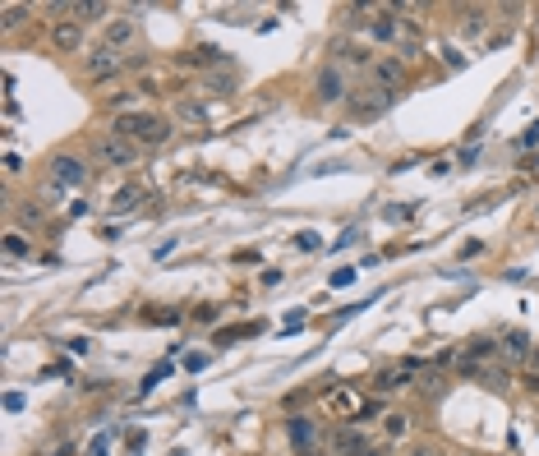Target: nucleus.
Wrapping results in <instances>:
<instances>
[{"instance_id": "nucleus-29", "label": "nucleus", "mask_w": 539, "mask_h": 456, "mask_svg": "<svg viewBox=\"0 0 539 456\" xmlns=\"http://www.w3.org/2000/svg\"><path fill=\"white\" fill-rule=\"evenodd\" d=\"M351 245H360V226H351L342 240H332V254H342V249H351Z\"/></svg>"}, {"instance_id": "nucleus-4", "label": "nucleus", "mask_w": 539, "mask_h": 456, "mask_svg": "<svg viewBox=\"0 0 539 456\" xmlns=\"http://www.w3.org/2000/svg\"><path fill=\"white\" fill-rule=\"evenodd\" d=\"M88 180V166L78 162V157H51V185H60V190H78Z\"/></svg>"}, {"instance_id": "nucleus-40", "label": "nucleus", "mask_w": 539, "mask_h": 456, "mask_svg": "<svg viewBox=\"0 0 539 456\" xmlns=\"http://www.w3.org/2000/svg\"><path fill=\"white\" fill-rule=\"evenodd\" d=\"M5 171H10V176H19V171H23V162H19V152H5Z\"/></svg>"}, {"instance_id": "nucleus-10", "label": "nucleus", "mask_w": 539, "mask_h": 456, "mask_svg": "<svg viewBox=\"0 0 539 456\" xmlns=\"http://www.w3.org/2000/svg\"><path fill=\"white\" fill-rule=\"evenodd\" d=\"M180 65H231V56L221 46H194L189 56H180Z\"/></svg>"}, {"instance_id": "nucleus-31", "label": "nucleus", "mask_w": 539, "mask_h": 456, "mask_svg": "<svg viewBox=\"0 0 539 456\" xmlns=\"http://www.w3.org/2000/svg\"><path fill=\"white\" fill-rule=\"evenodd\" d=\"M208 364H212V355H203V350H198V355H185V369H189V373H203Z\"/></svg>"}, {"instance_id": "nucleus-12", "label": "nucleus", "mask_w": 539, "mask_h": 456, "mask_svg": "<svg viewBox=\"0 0 539 456\" xmlns=\"http://www.w3.org/2000/svg\"><path fill=\"white\" fill-rule=\"evenodd\" d=\"M69 19L97 23V19H106V5H102V0H74V5H69ZM106 23H111V19H106Z\"/></svg>"}, {"instance_id": "nucleus-33", "label": "nucleus", "mask_w": 539, "mask_h": 456, "mask_svg": "<svg viewBox=\"0 0 539 456\" xmlns=\"http://www.w3.org/2000/svg\"><path fill=\"white\" fill-rule=\"evenodd\" d=\"M194 323H217V304H198V309H194Z\"/></svg>"}, {"instance_id": "nucleus-8", "label": "nucleus", "mask_w": 539, "mask_h": 456, "mask_svg": "<svg viewBox=\"0 0 539 456\" xmlns=\"http://www.w3.org/2000/svg\"><path fill=\"white\" fill-rule=\"evenodd\" d=\"M51 42L60 46V51H78V46H83V23H78V19H60L51 28Z\"/></svg>"}, {"instance_id": "nucleus-16", "label": "nucleus", "mask_w": 539, "mask_h": 456, "mask_svg": "<svg viewBox=\"0 0 539 456\" xmlns=\"http://www.w3.org/2000/svg\"><path fill=\"white\" fill-rule=\"evenodd\" d=\"M130 42H134V19H111L106 23V46L120 51V46H130Z\"/></svg>"}, {"instance_id": "nucleus-32", "label": "nucleus", "mask_w": 539, "mask_h": 456, "mask_svg": "<svg viewBox=\"0 0 539 456\" xmlns=\"http://www.w3.org/2000/svg\"><path fill=\"white\" fill-rule=\"evenodd\" d=\"M383 217H387V222H410V217H415V208H410V203H401V208H387Z\"/></svg>"}, {"instance_id": "nucleus-23", "label": "nucleus", "mask_w": 539, "mask_h": 456, "mask_svg": "<svg viewBox=\"0 0 539 456\" xmlns=\"http://www.w3.org/2000/svg\"><path fill=\"white\" fill-rule=\"evenodd\" d=\"M290 245H295L300 254H314V249L323 245V235L318 231H295V235H290Z\"/></svg>"}, {"instance_id": "nucleus-25", "label": "nucleus", "mask_w": 539, "mask_h": 456, "mask_svg": "<svg viewBox=\"0 0 539 456\" xmlns=\"http://www.w3.org/2000/svg\"><path fill=\"white\" fill-rule=\"evenodd\" d=\"M180 120L203 124V120H208V106H203V101H180Z\"/></svg>"}, {"instance_id": "nucleus-3", "label": "nucleus", "mask_w": 539, "mask_h": 456, "mask_svg": "<svg viewBox=\"0 0 539 456\" xmlns=\"http://www.w3.org/2000/svg\"><path fill=\"white\" fill-rule=\"evenodd\" d=\"M392 101H396V92L369 88V92H360V97H351V115L355 120H378L383 111H392Z\"/></svg>"}, {"instance_id": "nucleus-17", "label": "nucleus", "mask_w": 539, "mask_h": 456, "mask_svg": "<svg viewBox=\"0 0 539 456\" xmlns=\"http://www.w3.org/2000/svg\"><path fill=\"white\" fill-rule=\"evenodd\" d=\"M253 332H263V327H258V323H231V327H221V332H217V350H226V345L244 341V336H253Z\"/></svg>"}, {"instance_id": "nucleus-45", "label": "nucleus", "mask_w": 539, "mask_h": 456, "mask_svg": "<svg viewBox=\"0 0 539 456\" xmlns=\"http://www.w3.org/2000/svg\"><path fill=\"white\" fill-rule=\"evenodd\" d=\"M415 456H433V447H419V452H415Z\"/></svg>"}, {"instance_id": "nucleus-21", "label": "nucleus", "mask_w": 539, "mask_h": 456, "mask_svg": "<svg viewBox=\"0 0 539 456\" xmlns=\"http://www.w3.org/2000/svg\"><path fill=\"white\" fill-rule=\"evenodd\" d=\"M5 254H10V258H28V254H33L28 235H23V231H10V235H5Z\"/></svg>"}, {"instance_id": "nucleus-35", "label": "nucleus", "mask_w": 539, "mask_h": 456, "mask_svg": "<svg viewBox=\"0 0 539 456\" xmlns=\"http://www.w3.org/2000/svg\"><path fill=\"white\" fill-rule=\"evenodd\" d=\"M134 97H139V92H115V97H111V111H125V106H134Z\"/></svg>"}, {"instance_id": "nucleus-2", "label": "nucleus", "mask_w": 539, "mask_h": 456, "mask_svg": "<svg viewBox=\"0 0 539 456\" xmlns=\"http://www.w3.org/2000/svg\"><path fill=\"white\" fill-rule=\"evenodd\" d=\"M120 69H125V56L115 51V46H106V42H102L92 56H83V74H88L92 83H102V78H111V74H120Z\"/></svg>"}, {"instance_id": "nucleus-7", "label": "nucleus", "mask_w": 539, "mask_h": 456, "mask_svg": "<svg viewBox=\"0 0 539 456\" xmlns=\"http://www.w3.org/2000/svg\"><path fill=\"white\" fill-rule=\"evenodd\" d=\"M369 74H374V83H378L383 92H396V83L406 78V65H401V56H383V60H374V69H369Z\"/></svg>"}, {"instance_id": "nucleus-42", "label": "nucleus", "mask_w": 539, "mask_h": 456, "mask_svg": "<svg viewBox=\"0 0 539 456\" xmlns=\"http://www.w3.org/2000/svg\"><path fill=\"white\" fill-rule=\"evenodd\" d=\"M479 162V148H461V166H475Z\"/></svg>"}, {"instance_id": "nucleus-43", "label": "nucleus", "mask_w": 539, "mask_h": 456, "mask_svg": "<svg viewBox=\"0 0 539 456\" xmlns=\"http://www.w3.org/2000/svg\"><path fill=\"white\" fill-rule=\"evenodd\" d=\"M263 286H267V290L281 286V272H276V267H267V272H263Z\"/></svg>"}, {"instance_id": "nucleus-30", "label": "nucleus", "mask_w": 539, "mask_h": 456, "mask_svg": "<svg viewBox=\"0 0 539 456\" xmlns=\"http://www.w3.org/2000/svg\"><path fill=\"white\" fill-rule=\"evenodd\" d=\"M355 277H360L355 267H337V272H332V286H337V290H346V286H351Z\"/></svg>"}, {"instance_id": "nucleus-38", "label": "nucleus", "mask_w": 539, "mask_h": 456, "mask_svg": "<svg viewBox=\"0 0 539 456\" xmlns=\"http://www.w3.org/2000/svg\"><path fill=\"white\" fill-rule=\"evenodd\" d=\"M5 411H10V415L23 411V392H5Z\"/></svg>"}, {"instance_id": "nucleus-18", "label": "nucleus", "mask_w": 539, "mask_h": 456, "mask_svg": "<svg viewBox=\"0 0 539 456\" xmlns=\"http://www.w3.org/2000/svg\"><path fill=\"white\" fill-rule=\"evenodd\" d=\"M337 452H342V456H360L364 452V434H360V429H342V434H337Z\"/></svg>"}, {"instance_id": "nucleus-19", "label": "nucleus", "mask_w": 539, "mask_h": 456, "mask_svg": "<svg viewBox=\"0 0 539 456\" xmlns=\"http://www.w3.org/2000/svg\"><path fill=\"white\" fill-rule=\"evenodd\" d=\"M503 359H512V364H526V336H521V332H507V336H503Z\"/></svg>"}, {"instance_id": "nucleus-20", "label": "nucleus", "mask_w": 539, "mask_h": 456, "mask_svg": "<svg viewBox=\"0 0 539 456\" xmlns=\"http://www.w3.org/2000/svg\"><path fill=\"white\" fill-rule=\"evenodd\" d=\"M203 92H212V97H231V92H235V74H208Z\"/></svg>"}, {"instance_id": "nucleus-27", "label": "nucleus", "mask_w": 539, "mask_h": 456, "mask_svg": "<svg viewBox=\"0 0 539 456\" xmlns=\"http://www.w3.org/2000/svg\"><path fill=\"white\" fill-rule=\"evenodd\" d=\"M144 323H157V327H176V323H180V313H176V309H153V313H144Z\"/></svg>"}, {"instance_id": "nucleus-34", "label": "nucleus", "mask_w": 539, "mask_h": 456, "mask_svg": "<svg viewBox=\"0 0 539 456\" xmlns=\"http://www.w3.org/2000/svg\"><path fill=\"white\" fill-rule=\"evenodd\" d=\"M517 148H539V120H535V124H530V129L517 138Z\"/></svg>"}, {"instance_id": "nucleus-28", "label": "nucleus", "mask_w": 539, "mask_h": 456, "mask_svg": "<svg viewBox=\"0 0 539 456\" xmlns=\"http://www.w3.org/2000/svg\"><path fill=\"white\" fill-rule=\"evenodd\" d=\"M23 19H28V5H5V28H10V33L19 28Z\"/></svg>"}, {"instance_id": "nucleus-1", "label": "nucleus", "mask_w": 539, "mask_h": 456, "mask_svg": "<svg viewBox=\"0 0 539 456\" xmlns=\"http://www.w3.org/2000/svg\"><path fill=\"white\" fill-rule=\"evenodd\" d=\"M111 134H115V138H130V143H139V148H162L166 138H171V124L139 111V115H115Z\"/></svg>"}, {"instance_id": "nucleus-13", "label": "nucleus", "mask_w": 539, "mask_h": 456, "mask_svg": "<svg viewBox=\"0 0 539 456\" xmlns=\"http://www.w3.org/2000/svg\"><path fill=\"white\" fill-rule=\"evenodd\" d=\"M139 199H148V194H144V185H125V190L115 194V199H111V212H115V217H125V212H134V208H139Z\"/></svg>"}, {"instance_id": "nucleus-39", "label": "nucleus", "mask_w": 539, "mask_h": 456, "mask_svg": "<svg viewBox=\"0 0 539 456\" xmlns=\"http://www.w3.org/2000/svg\"><path fill=\"white\" fill-rule=\"evenodd\" d=\"M484 254V240H470V245H461V258H479Z\"/></svg>"}, {"instance_id": "nucleus-22", "label": "nucleus", "mask_w": 539, "mask_h": 456, "mask_svg": "<svg viewBox=\"0 0 539 456\" xmlns=\"http://www.w3.org/2000/svg\"><path fill=\"white\" fill-rule=\"evenodd\" d=\"M19 222H23V226H42V222H46V208H42V203H33V199L19 203Z\"/></svg>"}, {"instance_id": "nucleus-5", "label": "nucleus", "mask_w": 539, "mask_h": 456, "mask_svg": "<svg viewBox=\"0 0 539 456\" xmlns=\"http://www.w3.org/2000/svg\"><path fill=\"white\" fill-rule=\"evenodd\" d=\"M97 157L106 162V166H134V162H139V143L106 134V138H102V148H97Z\"/></svg>"}, {"instance_id": "nucleus-11", "label": "nucleus", "mask_w": 539, "mask_h": 456, "mask_svg": "<svg viewBox=\"0 0 539 456\" xmlns=\"http://www.w3.org/2000/svg\"><path fill=\"white\" fill-rule=\"evenodd\" d=\"M493 355H503L493 336H475V341H465V355H461V359H470V364H484V359H493Z\"/></svg>"}, {"instance_id": "nucleus-44", "label": "nucleus", "mask_w": 539, "mask_h": 456, "mask_svg": "<svg viewBox=\"0 0 539 456\" xmlns=\"http://www.w3.org/2000/svg\"><path fill=\"white\" fill-rule=\"evenodd\" d=\"M526 387H530V392H539V373H526Z\"/></svg>"}, {"instance_id": "nucleus-14", "label": "nucleus", "mask_w": 539, "mask_h": 456, "mask_svg": "<svg viewBox=\"0 0 539 456\" xmlns=\"http://www.w3.org/2000/svg\"><path fill=\"white\" fill-rule=\"evenodd\" d=\"M286 434H290V443H295V452H309V443H314V424H309L304 415H290Z\"/></svg>"}, {"instance_id": "nucleus-47", "label": "nucleus", "mask_w": 539, "mask_h": 456, "mask_svg": "<svg viewBox=\"0 0 539 456\" xmlns=\"http://www.w3.org/2000/svg\"><path fill=\"white\" fill-rule=\"evenodd\" d=\"M360 456H364V452H360Z\"/></svg>"}, {"instance_id": "nucleus-37", "label": "nucleus", "mask_w": 539, "mask_h": 456, "mask_svg": "<svg viewBox=\"0 0 539 456\" xmlns=\"http://www.w3.org/2000/svg\"><path fill=\"white\" fill-rule=\"evenodd\" d=\"M300 327H304V309H290V318H286L281 332H300Z\"/></svg>"}, {"instance_id": "nucleus-6", "label": "nucleus", "mask_w": 539, "mask_h": 456, "mask_svg": "<svg viewBox=\"0 0 539 456\" xmlns=\"http://www.w3.org/2000/svg\"><path fill=\"white\" fill-rule=\"evenodd\" d=\"M318 101L323 106H337V101H346V74L342 65H328L318 74Z\"/></svg>"}, {"instance_id": "nucleus-36", "label": "nucleus", "mask_w": 539, "mask_h": 456, "mask_svg": "<svg viewBox=\"0 0 539 456\" xmlns=\"http://www.w3.org/2000/svg\"><path fill=\"white\" fill-rule=\"evenodd\" d=\"M378 411H383V401H364V406H360V420H355V424H364V420H374Z\"/></svg>"}, {"instance_id": "nucleus-24", "label": "nucleus", "mask_w": 539, "mask_h": 456, "mask_svg": "<svg viewBox=\"0 0 539 456\" xmlns=\"http://www.w3.org/2000/svg\"><path fill=\"white\" fill-rule=\"evenodd\" d=\"M171 369H176V364H171V359H162V364H157L153 373H148V378H144V387H139V397H153V387H157V383L166 378V373H171Z\"/></svg>"}, {"instance_id": "nucleus-41", "label": "nucleus", "mask_w": 539, "mask_h": 456, "mask_svg": "<svg viewBox=\"0 0 539 456\" xmlns=\"http://www.w3.org/2000/svg\"><path fill=\"white\" fill-rule=\"evenodd\" d=\"M144 447H148V434H139V429H134V434H130V452H144Z\"/></svg>"}, {"instance_id": "nucleus-46", "label": "nucleus", "mask_w": 539, "mask_h": 456, "mask_svg": "<svg viewBox=\"0 0 539 456\" xmlns=\"http://www.w3.org/2000/svg\"><path fill=\"white\" fill-rule=\"evenodd\" d=\"M295 456H314V452H295Z\"/></svg>"}, {"instance_id": "nucleus-9", "label": "nucleus", "mask_w": 539, "mask_h": 456, "mask_svg": "<svg viewBox=\"0 0 539 456\" xmlns=\"http://www.w3.org/2000/svg\"><path fill=\"white\" fill-rule=\"evenodd\" d=\"M401 387H410V369L406 364H401V369H378V373H374V392H378V397L401 392Z\"/></svg>"}, {"instance_id": "nucleus-26", "label": "nucleus", "mask_w": 539, "mask_h": 456, "mask_svg": "<svg viewBox=\"0 0 539 456\" xmlns=\"http://www.w3.org/2000/svg\"><path fill=\"white\" fill-rule=\"evenodd\" d=\"M383 429H387V438H406L410 434V420H406V415H387Z\"/></svg>"}, {"instance_id": "nucleus-15", "label": "nucleus", "mask_w": 539, "mask_h": 456, "mask_svg": "<svg viewBox=\"0 0 539 456\" xmlns=\"http://www.w3.org/2000/svg\"><path fill=\"white\" fill-rule=\"evenodd\" d=\"M369 37H374V42H396V37H401V19H392V10H387L383 19L369 23Z\"/></svg>"}]
</instances>
